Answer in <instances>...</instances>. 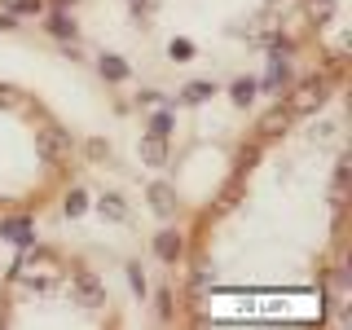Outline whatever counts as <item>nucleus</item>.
<instances>
[{"mask_svg":"<svg viewBox=\"0 0 352 330\" xmlns=\"http://www.w3.org/2000/svg\"><path fill=\"white\" fill-rule=\"evenodd\" d=\"M229 102H234L238 110L256 106V102H260V84H256V75H238V80L229 84Z\"/></svg>","mask_w":352,"mask_h":330,"instance_id":"obj_12","label":"nucleus"},{"mask_svg":"<svg viewBox=\"0 0 352 330\" xmlns=\"http://www.w3.org/2000/svg\"><path fill=\"white\" fill-rule=\"evenodd\" d=\"M44 5H58V9H71L75 0H44Z\"/></svg>","mask_w":352,"mask_h":330,"instance_id":"obj_22","label":"nucleus"},{"mask_svg":"<svg viewBox=\"0 0 352 330\" xmlns=\"http://www.w3.org/2000/svg\"><path fill=\"white\" fill-rule=\"evenodd\" d=\"M97 216L110 220V225H128V220H132V207H128V198L119 194V190H106L102 198H97Z\"/></svg>","mask_w":352,"mask_h":330,"instance_id":"obj_8","label":"nucleus"},{"mask_svg":"<svg viewBox=\"0 0 352 330\" xmlns=\"http://www.w3.org/2000/svg\"><path fill=\"white\" fill-rule=\"evenodd\" d=\"M194 53H198V44L194 40H185V36H176L172 44H168V62H194Z\"/></svg>","mask_w":352,"mask_h":330,"instance_id":"obj_17","label":"nucleus"},{"mask_svg":"<svg viewBox=\"0 0 352 330\" xmlns=\"http://www.w3.org/2000/svg\"><path fill=\"white\" fill-rule=\"evenodd\" d=\"M216 93H220L216 80H190L185 88H176V106H190V110H194V106H207Z\"/></svg>","mask_w":352,"mask_h":330,"instance_id":"obj_9","label":"nucleus"},{"mask_svg":"<svg viewBox=\"0 0 352 330\" xmlns=\"http://www.w3.org/2000/svg\"><path fill=\"white\" fill-rule=\"evenodd\" d=\"M150 251H154V260H163V264H181L185 260V234L172 229V225H163L159 234L150 238Z\"/></svg>","mask_w":352,"mask_h":330,"instance_id":"obj_5","label":"nucleus"},{"mask_svg":"<svg viewBox=\"0 0 352 330\" xmlns=\"http://www.w3.org/2000/svg\"><path fill=\"white\" fill-rule=\"evenodd\" d=\"M97 75H102L106 84H128L132 80V66H128L124 53H102V58H97Z\"/></svg>","mask_w":352,"mask_h":330,"instance_id":"obj_10","label":"nucleus"},{"mask_svg":"<svg viewBox=\"0 0 352 330\" xmlns=\"http://www.w3.org/2000/svg\"><path fill=\"white\" fill-rule=\"evenodd\" d=\"M256 84H260V93L282 97L286 88L295 84V75H291V58H286V53H269V71H264Z\"/></svg>","mask_w":352,"mask_h":330,"instance_id":"obj_3","label":"nucleus"},{"mask_svg":"<svg viewBox=\"0 0 352 330\" xmlns=\"http://www.w3.org/2000/svg\"><path fill=\"white\" fill-rule=\"evenodd\" d=\"M84 150H88V159L102 163V168H110V163H115V146H110V141H97V137H93Z\"/></svg>","mask_w":352,"mask_h":330,"instance_id":"obj_18","label":"nucleus"},{"mask_svg":"<svg viewBox=\"0 0 352 330\" xmlns=\"http://www.w3.org/2000/svg\"><path fill=\"white\" fill-rule=\"evenodd\" d=\"M71 300L80 304V308H93V313L110 308V291H106L102 273H93V269H75V273H71Z\"/></svg>","mask_w":352,"mask_h":330,"instance_id":"obj_1","label":"nucleus"},{"mask_svg":"<svg viewBox=\"0 0 352 330\" xmlns=\"http://www.w3.org/2000/svg\"><path fill=\"white\" fill-rule=\"evenodd\" d=\"M159 317H163V322H172V291H168V286H163V291H159Z\"/></svg>","mask_w":352,"mask_h":330,"instance_id":"obj_20","label":"nucleus"},{"mask_svg":"<svg viewBox=\"0 0 352 330\" xmlns=\"http://www.w3.org/2000/svg\"><path fill=\"white\" fill-rule=\"evenodd\" d=\"M44 31H49L53 40H62V44H75L80 40V22H75L66 9H58V14H49V22H44Z\"/></svg>","mask_w":352,"mask_h":330,"instance_id":"obj_11","label":"nucleus"},{"mask_svg":"<svg viewBox=\"0 0 352 330\" xmlns=\"http://www.w3.org/2000/svg\"><path fill=\"white\" fill-rule=\"evenodd\" d=\"M88 207H93V198H88L84 185H71V190L62 194V216H66V220H80Z\"/></svg>","mask_w":352,"mask_h":330,"instance_id":"obj_14","label":"nucleus"},{"mask_svg":"<svg viewBox=\"0 0 352 330\" xmlns=\"http://www.w3.org/2000/svg\"><path fill=\"white\" fill-rule=\"evenodd\" d=\"M0 9L14 14V18H36L40 9H44V0H0Z\"/></svg>","mask_w":352,"mask_h":330,"instance_id":"obj_16","label":"nucleus"},{"mask_svg":"<svg viewBox=\"0 0 352 330\" xmlns=\"http://www.w3.org/2000/svg\"><path fill=\"white\" fill-rule=\"evenodd\" d=\"M18 27V18L14 14H5V9H0V31H14Z\"/></svg>","mask_w":352,"mask_h":330,"instance_id":"obj_21","label":"nucleus"},{"mask_svg":"<svg viewBox=\"0 0 352 330\" xmlns=\"http://www.w3.org/2000/svg\"><path fill=\"white\" fill-rule=\"evenodd\" d=\"M0 238L14 242V247H36V220H31V212L0 216Z\"/></svg>","mask_w":352,"mask_h":330,"instance_id":"obj_6","label":"nucleus"},{"mask_svg":"<svg viewBox=\"0 0 352 330\" xmlns=\"http://www.w3.org/2000/svg\"><path fill=\"white\" fill-rule=\"evenodd\" d=\"M146 203H150V212H154V216H163V220H172L176 212H181V198H176V185H168V181H150V190H146Z\"/></svg>","mask_w":352,"mask_h":330,"instance_id":"obj_7","label":"nucleus"},{"mask_svg":"<svg viewBox=\"0 0 352 330\" xmlns=\"http://www.w3.org/2000/svg\"><path fill=\"white\" fill-rule=\"evenodd\" d=\"M163 102H168V93H163V88H141V93H137V106H146V110L163 106Z\"/></svg>","mask_w":352,"mask_h":330,"instance_id":"obj_19","label":"nucleus"},{"mask_svg":"<svg viewBox=\"0 0 352 330\" xmlns=\"http://www.w3.org/2000/svg\"><path fill=\"white\" fill-rule=\"evenodd\" d=\"M326 88H330V75H317V80H304L300 88H286L282 93V106L291 110V115H313L317 106L326 102Z\"/></svg>","mask_w":352,"mask_h":330,"instance_id":"obj_2","label":"nucleus"},{"mask_svg":"<svg viewBox=\"0 0 352 330\" xmlns=\"http://www.w3.org/2000/svg\"><path fill=\"white\" fill-rule=\"evenodd\" d=\"M137 159H141V168L163 172V168L172 163V141H168V137H154V132H141V141H137Z\"/></svg>","mask_w":352,"mask_h":330,"instance_id":"obj_4","label":"nucleus"},{"mask_svg":"<svg viewBox=\"0 0 352 330\" xmlns=\"http://www.w3.org/2000/svg\"><path fill=\"white\" fill-rule=\"evenodd\" d=\"M146 132H154V137H168V141H172V132H176V106H172V102L154 106V115H150Z\"/></svg>","mask_w":352,"mask_h":330,"instance_id":"obj_13","label":"nucleus"},{"mask_svg":"<svg viewBox=\"0 0 352 330\" xmlns=\"http://www.w3.org/2000/svg\"><path fill=\"white\" fill-rule=\"evenodd\" d=\"M124 273H128L132 295H137V300H146V295H150V278H146V269H141V260H128V264H124Z\"/></svg>","mask_w":352,"mask_h":330,"instance_id":"obj_15","label":"nucleus"}]
</instances>
